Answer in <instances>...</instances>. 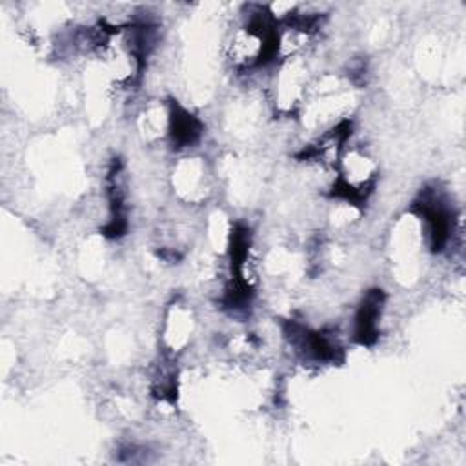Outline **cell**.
Masks as SVG:
<instances>
[{
	"mask_svg": "<svg viewBox=\"0 0 466 466\" xmlns=\"http://www.w3.org/2000/svg\"><path fill=\"white\" fill-rule=\"evenodd\" d=\"M415 211L426 220L428 231H430V242L433 251H442L446 242L450 240V231H451V213L442 202L441 197L435 193H424L417 202H415Z\"/></svg>",
	"mask_w": 466,
	"mask_h": 466,
	"instance_id": "6da1fadb",
	"label": "cell"
},
{
	"mask_svg": "<svg viewBox=\"0 0 466 466\" xmlns=\"http://www.w3.org/2000/svg\"><path fill=\"white\" fill-rule=\"evenodd\" d=\"M204 131L202 122L191 115L187 109L178 106L177 102L171 104L169 111V137L173 147H187L193 146Z\"/></svg>",
	"mask_w": 466,
	"mask_h": 466,
	"instance_id": "3957f363",
	"label": "cell"
},
{
	"mask_svg": "<svg viewBox=\"0 0 466 466\" xmlns=\"http://www.w3.org/2000/svg\"><path fill=\"white\" fill-rule=\"evenodd\" d=\"M384 291L382 289H370L357 313H355V328L353 339L360 346H371L379 337V319L384 308Z\"/></svg>",
	"mask_w": 466,
	"mask_h": 466,
	"instance_id": "7a4b0ae2",
	"label": "cell"
}]
</instances>
